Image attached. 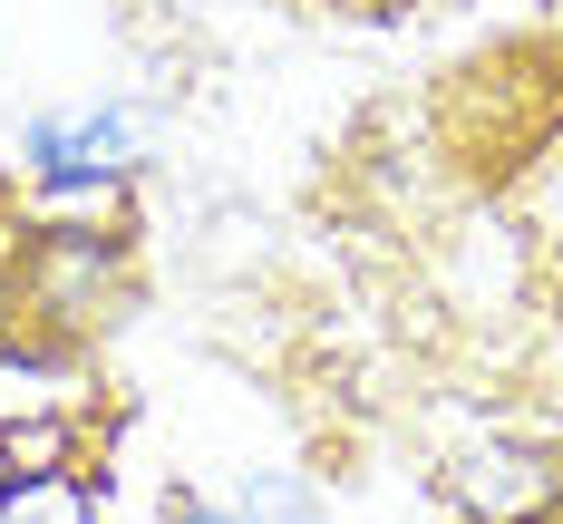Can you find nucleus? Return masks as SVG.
<instances>
[{
    "label": "nucleus",
    "instance_id": "7ed1b4c3",
    "mask_svg": "<svg viewBox=\"0 0 563 524\" xmlns=\"http://www.w3.org/2000/svg\"><path fill=\"white\" fill-rule=\"evenodd\" d=\"M0 524H98V515H88L78 476H58V466H40V476H20V486L0 495Z\"/></svg>",
    "mask_w": 563,
    "mask_h": 524
},
{
    "label": "nucleus",
    "instance_id": "f257e3e1",
    "mask_svg": "<svg viewBox=\"0 0 563 524\" xmlns=\"http://www.w3.org/2000/svg\"><path fill=\"white\" fill-rule=\"evenodd\" d=\"M136 136H146V116L108 98V108H58V116H30L20 126V156L40 185H117V175L136 166Z\"/></svg>",
    "mask_w": 563,
    "mask_h": 524
},
{
    "label": "nucleus",
    "instance_id": "20e7f679",
    "mask_svg": "<svg viewBox=\"0 0 563 524\" xmlns=\"http://www.w3.org/2000/svg\"><path fill=\"white\" fill-rule=\"evenodd\" d=\"M166 524H253V505H243V495H185Z\"/></svg>",
    "mask_w": 563,
    "mask_h": 524
},
{
    "label": "nucleus",
    "instance_id": "f03ea898",
    "mask_svg": "<svg viewBox=\"0 0 563 524\" xmlns=\"http://www.w3.org/2000/svg\"><path fill=\"white\" fill-rule=\"evenodd\" d=\"M563 495V466L554 457H525V447H476L456 457V505L486 524H534Z\"/></svg>",
    "mask_w": 563,
    "mask_h": 524
}]
</instances>
